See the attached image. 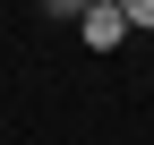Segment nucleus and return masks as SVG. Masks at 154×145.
I'll return each instance as SVG.
<instances>
[{
    "label": "nucleus",
    "instance_id": "nucleus-1",
    "mask_svg": "<svg viewBox=\"0 0 154 145\" xmlns=\"http://www.w3.org/2000/svg\"><path fill=\"white\" fill-rule=\"evenodd\" d=\"M77 34H86V51H120L128 43V9H120V0H86Z\"/></svg>",
    "mask_w": 154,
    "mask_h": 145
},
{
    "label": "nucleus",
    "instance_id": "nucleus-2",
    "mask_svg": "<svg viewBox=\"0 0 154 145\" xmlns=\"http://www.w3.org/2000/svg\"><path fill=\"white\" fill-rule=\"evenodd\" d=\"M128 9V34H154V0H120Z\"/></svg>",
    "mask_w": 154,
    "mask_h": 145
}]
</instances>
